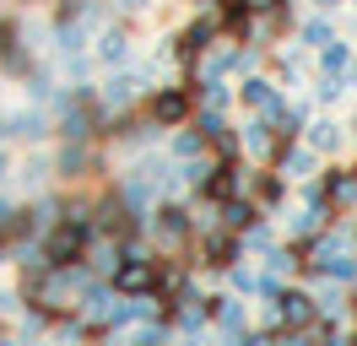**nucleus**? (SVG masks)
I'll use <instances>...</instances> for the list:
<instances>
[{"label":"nucleus","mask_w":357,"mask_h":346,"mask_svg":"<svg viewBox=\"0 0 357 346\" xmlns=\"http://www.w3.org/2000/svg\"><path fill=\"white\" fill-rule=\"evenodd\" d=\"M146 233L162 243V255H184V243H195V216L178 200H162V206L146 211Z\"/></svg>","instance_id":"obj_1"},{"label":"nucleus","mask_w":357,"mask_h":346,"mask_svg":"<svg viewBox=\"0 0 357 346\" xmlns=\"http://www.w3.org/2000/svg\"><path fill=\"white\" fill-rule=\"evenodd\" d=\"M109 287L119 292V298H152V287H157V260L146 255V249L125 243L119 265L109 271Z\"/></svg>","instance_id":"obj_2"},{"label":"nucleus","mask_w":357,"mask_h":346,"mask_svg":"<svg viewBox=\"0 0 357 346\" xmlns=\"http://www.w3.org/2000/svg\"><path fill=\"white\" fill-rule=\"evenodd\" d=\"M87 238H92L87 222H70V216H60V222H54V227L38 238V249H44L49 271H60V265H82V255H87Z\"/></svg>","instance_id":"obj_3"},{"label":"nucleus","mask_w":357,"mask_h":346,"mask_svg":"<svg viewBox=\"0 0 357 346\" xmlns=\"http://www.w3.org/2000/svg\"><path fill=\"white\" fill-rule=\"evenodd\" d=\"M222 38V22H217V11H201V17H190L184 27L174 33V60L184 65V70H195V60H201L211 43Z\"/></svg>","instance_id":"obj_4"},{"label":"nucleus","mask_w":357,"mask_h":346,"mask_svg":"<svg viewBox=\"0 0 357 346\" xmlns=\"http://www.w3.org/2000/svg\"><path fill=\"white\" fill-rule=\"evenodd\" d=\"M190 114H195V92H190V82H178V86H152V98H146V119H152L157 130L190 125Z\"/></svg>","instance_id":"obj_5"},{"label":"nucleus","mask_w":357,"mask_h":346,"mask_svg":"<svg viewBox=\"0 0 357 346\" xmlns=\"http://www.w3.org/2000/svg\"><path fill=\"white\" fill-rule=\"evenodd\" d=\"M292 146V135H282V130L271 125V119H255V125H244L238 130V151H244L255 168H271L282 151Z\"/></svg>","instance_id":"obj_6"},{"label":"nucleus","mask_w":357,"mask_h":346,"mask_svg":"<svg viewBox=\"0 0 357 346\" xmlns=\"http://www.w3.org/2000/svg\"><path fill=\"white\" fill-rule=\"evenodd\" d=\"M238 260H244V238L238 233L206 227V233L195 238V265H206V271H227V265H238Z\"/></svg>","instance_id":"obj_7"},{"label":"nucleus","mask_w":357,"mask_h":346,"mask_svg":"<svg viewBox=\"0 0 357 346\" xmlns=\"http://www.w3.org/2000/svg\"><path fill=\"white\" fill-rule=\"evenodd\" d=\"M238 103H249L255 119H271V125H282V114H287V98H282V86L271 76H244L238 82Z\"/></svg>","instance_id":"obj_8"},{"label":"nucleus","mask_w":357,"mask_h":346,"mask_svg":"<svg viewBox=\"0 0 357 346\" xmlns=\"http://www.w3.org/2000/svg\"><path fill=\"white\" fill-rule=\"evenodd\" d=\"M255 222H260V206H255L249 195H227V200L211 206V227H222V233H238V238H244Z\"/></svg>","instance_id":"obj_9"},{"label":"nucleus","mask_w":357,"mask_h":346,"mask_svg":"<svg viewBox=\"0 0 357 346\" xmlns=\"http://www.w3.org/2000/svg\"><path fill=\"white\" fill-rule=\"evenodd\" d=\"M319 190H325V206H331L335 216L341 211H352L357 206V168H319Z\"/></svg>","instance_id":"obj_10"},{"label":"nucleus","mask_w":357,"mask_h":346,"mask_svg":"<svg viewBox=\"0 0 357 346\" xmlns=\"http://www.w3.org/2000/svg\"><path fill=\"white\" fill-rule=\"evenodd\" d=\"M22 238H33V211L17 200H0V255H11Z\"/></svg>","instance_id":"obj_11"},{"label":"nucleus","mask_w":357,"mask_h":346,"mask_svg":"<svg viewBox=\"0 0 357 346\" xmlns=\"http://www.w3.org/2000/svg\"><path fill=\"white\" fill-rule=\"evenodd\" d=\"M287 179H282V173L276 168H260V173H249V200H255V206H260V211H276V206H282V200H287Z\"/></svg>","instance_id":"obj_12"},{"label":"nucleus","mask_w":357,"mask_h":346,"mask_svg":"<svg viewBox=\"0 0 357 346\" xmlns=\"http://www.w3.org/2000/svg\"><path fill=\"white\" fill-rule=\"evenodd\" d=\"M211 11H217V22H222V38H233V43H244V38H249V27H255L249 0H217Z\"/></svg>","instance_id":"obj_13"},{"label":"nucleus","mask_w":357,"mask_h":346,"mask_svg":"<svg viewBox=\"0 0 357 346\" xmlns=\"http://www.w3.org/2000/svg\"><path fill=\"white\" fill-rule=\"evenodd\" d=\"M271 168L282 173V179H298V184H303V179H314V173H319V151H309V146H298V141H292L287 151H282V157H276V163H271Z\"/></svg>","instance_id":"obj_14"},{"label":"nucleus","mask_w":357,"mask_h":346,"mask_svg":"<svg viewBox=\"0 0 357 346\" xmlns=\"http://www.w3.org/2000/svg\"><path fill=\"white\" fill-rule=\"evenodd\" d=\"M341 141H347V130L335 125V119H309V125H303V146L319 151V157L341 151Z\"/></svg>","instance_id":"obj_15"},{"label":"nucleus","mask_w":357,"mask_h":346,"mask_svg":"<svg viewBox=\"0 0 357 346\" xmlns=\"http://www.w3.org/2000/svg\"><path fill=\"white\" fill-rule=\"evenodd\" d=\"M92 54H98V65H109V70H119V65L130 60V33H125V27H109V33H98V43H92Z\"/></svg>","instance_id":"obj_16"},{"label":"nucleus","mask_w":357,"mask_h":346,"mask_svg":"<svg viewBox=\"0 0 357 346\" xmlns=\"http://www.w3.org/2000/svg\"><path fill=\"white\" fill-rule=\"evenodd\" d=\"M335 222V211L331 206H303V211L292 216V243H303V238H319L325 227Z\"/></svg>","instance_id":"obj_17"},{"label":"nucleus","mask_w":357,"mask_h":346,"mask_svg":"<svg viewBox=\"0 0 357 346\" xmlns=\"http://www.w3.org/2000/svg\"><path fill=\"white\" fill-rule=\"evenodd\" d=\"M292 271H298V249H282V243L260 249V276L266 281H287Z\"/></svg>","instance_id":"obj_18"},{"label":"nucleus","mask_w":357,"mask_h":346,"mask_svg":"<svg viewBox=\"0 0 357 346\" xmlns=\"http://www.w3.org/2000/svg\"><path fill=\"white\" fill-rule=\"evenodd\" d=\"M331 38H335V27H331V17H325V11H319V17H309L303 27H298V49H303V54H319Z\"/></svg>","instance_id":"obj_19"},{"label":"nucleus","mask_w":357,"mask_h":346,"mask_svg":"<svg viewBox=\"0 0 357 346\" xmlns=\"http://www.w3.org/2000/svg\"><path fill=\"white\" fill-rule=\"evenodd\" d=\"M352 43H341V38H331L325 49H319V76H347V65H352Z\"/></svg>","instance_id":"obj_20"},{"label":"nucleus","mask_w":357,"mask_h":346,"mask_svg":"<svg viewBox=\"0 0 357 346\" xmlns=\"http://www.w3.org/2000/svg\"><path fill=\"white\" fill-rule=\"evenodd\" d=\"M201 151H211V146L201 141V130H195V125H178V135H174V157H178V163H195Z\"/></svg>","instance_id":"obj_21"},{"label":"nucleus","mask_w":357,"mask_h":346,"mask_svg":"<svg viewBox=\"0 0 357 346\" xmlns=\"http://www.w3.org/2000/svg\"><path fill=\"white\" fill-rule=\"evenodd\" d=\"M227 287H233V292H255V298H260V271H249L244 260H238V265H227Z\"/></svg>","instance_id":"obj_22"},{"label":"nucleus","mask_w":357,"mask_h":346,"mask_svg":"<svg viewBox=\"0 0 357 346\" xmlns=\"http://www.w3.org/2000/svg\"><path fill=\"white\" fill-rule=\"evenodd\" d=\"M341 92H347V82H341V76H319V82H314V98H319V103H335Z\"/></svg>","instance_id":"obj_23"},{"label":"nucleus","mask_w":357,"mask_h":346,"mask_svg":"<svg viewBox=\"0 0 357 346\" xmlns=\"http://www.w3.org/2000/svg\"><path fill=\"white\" fill-rule=\"evenodd\" d=\"M17 43H22V33H17V22H11V17H0V54H11Z\"/></svg>","instance_id":"obj_24"},{"label":"nucleus","mask_w":357,"mask_h":346,"mask_svg":"<svg viewBox=\"0 0 357 346\" xmlns=\"http://www.w3.org/2000/svg\"><path fill=\"white\" fill-rule=\"evenodd\" d=\"M238 346H276V330H244Z\"/></svg>","instance_id":"obj_25"},{"label":"nucleus","mask_w":357,"mask_h":346,"mask_svg":"<svg viewBox=\"0 0 357 346\" xmlns=\"http://www.w3.org/2000/svg\"><path fill=\"white\" fill-rule=\"evenodd\" d=\"M271 6H276V0H249V11H255V17H266Z\"/></svg>","instance_id":"obj_26"},{"label":"nucleus","mask_w":357,"mask_h":346,"mask_svg":"<svg viewBox=\"0 0 357 346\" xmlns=\"http://www.w3.org/2000/svg\"><path fill=\"white\" fill-rule=\"evenodd\" d=\"M6 173H11V151L0 146V184H6Z\"/></svg>","instance_id":"obj_27"},{"label":"nucleus","mask_w":357,"mask_h":346,"mask_svg":"<svg viewBox=\"0 0 357 346\" xmlns=\"http://www.w3.org/2000/svg\"><path fill=\"white\" fill-rule=\"evenodd\" d=\"M347 86H357V54H352V65H347V76H341Z\"/></svg>","instance_id":"obj_28"},{"label":"nucleus","mask_w":357,"mask_h":346,"mask_svg":"<svg viewBox=\"0 0 357 346\" xmlns=\"http://www.w3.org/2000/svg\"><path fill=\"white\" fill-rule=\"evenodd\" d=\"M314 6H319V11H335V6H347V0H314Z\"/></svg>","instance_id":"obj_29"},{"label":"nucleus","mask_w":357,"mask_h":346,"mask_svg":"<svg viewBox=\"0 0 357 346\" xmlns=\"http://www.w3.org/2000/svg\"><path fill=\"white\" fill-rule=\"evenodd\" d=\"M119 6H125V11H141V6H146V0H119Z\"/></svg>","instance_id":"obj_30"},{"label":"nucleus","mask_w":357,"mask_h":346,"mask_svg":"<svg viewBox=\"0 0 357 346\" xmlns=\"http://www.w3.org/2000/svg\"><path fill=\"white\" fill-rule=\"evenodd\" d=\"M190 6H217V0H190Z\"/></svg>","instance_id":"obj_31"},{"label":"nucleus","mask_w":357,"mask_h":346,"mask_svg":"<svg viewBox=\"0 0 357 346\" xmlns=\"http://www.w3.org/2000/svg\"><path fill=\"white\" fill-rule=\"evenodd\" d=\"M0 346H17V341H0Z\"/></svg>","instance_id":"obj_32"},{"label":"nucleus","mask_w":357,"mask_h":346,"mask_svg":"<svg viewBox=\"0 0 357 346\" xmlns=\"http://www.w3.org/2000/svg\"><path fill=\"white\" fill-rule=\"evenodd\" d=\"M352 141H357V125H352Z\"/></svg>","instance_id":"obj_33"},{"label":"nucleus","mask_w":357,"mask_h":346,"mask_svg":"<svg viewBox=\"0 0 357 346\" xmlns=\"http://www.w3.org/2000/svg\"><path fill=\"white\" fill-rule=\"evenodd\" d=\"M352 6H357V0H352Z\"/></svg>","instance_id":"obj_34"}]
</instances>
